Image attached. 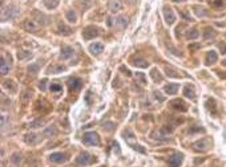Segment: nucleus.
Instances as JSON below:
<instances>
[{"label": "nucleus", "mask_w": 226, "mask_h": 167, "mask_svg": "<svg viewBox=\"0 0 226 167\" xmlns=\"http://www.w3.org/2000/svg\"><path fill=\"white\" fill-rule=\"evenodd\" d=\"M84 143L85 145H89V146H97L100 143V138H98V134L94 133V131H88L84 134V138H83Z\"/></svg>", "instance_id": "obj_1"}, {"label": "nucleus", "mask_w": 226, "mask_h": 167, "mask_svg": "<svg viewBox=\"0 0 226 167\" xmlns=\"http://www.w3.org/2000/svg\"><path fill=\"white\" fill-rule=\"evenodd\" d=\"M164 17H165L166 24H169V25H172L174 21H176V15H174L173 9L168 5L164 7Z\"/></svg>", "instance_id": "obj_2"}, {"label": "nucleus", "mask_w": 226, "mask_h": 167, "mask_svg": "<svg viewBox=\"0 0 226 167\" xmlns=\"http://www.w3.org/2000/svg\"><path fill=\"white\" fill-rule=\"evenodd\" d=\"M92 162V157H90L89 152H81V154H79V157L76 158V163L80 166H87L89 165V163Z\"/></svg>", "instance_id": "obj_3"}, {"label": "nucleus", "mask_w": 226, "mask_h": 167, "mask_svg": "<svg viewBox=\"0 0 226 167\" xmlns=\"http://www.w3.org/2000/svg\"><path fill=\"white\" fill-rule=\"evenodd\" d=\"M23 27L27 32H37L40 29V24H37L35 20H24Z\"/></svg>", "instance_id": "obj_4"}, {"label": "nucleus", "mask_w": 226, "mask_h": 167, "mask_svg": "<svg viewBox=\"0 0 226 167\" xmlns=\"http://www.w3.org/2000/svg\"><path fill=\"white\" fill-rule=\"evenodd\" d=\"M182 161H184V155L180 154V152H177V154H173L172 157L169 158L168 163H169L170 167H180Z\"/></svg>", "instance_id": "obj_5"}, {"label": "nucleus", "mask_w": 226, "mask_h": 167, "mask_svg": "<svg viewBox=\"0 0 226 167\" xmlns=\"http://www.w3.org/2000/svg\"><path fill=\"white\" fill-rule=\"evenodd\" d=\"M97 35H98V31H97V28H94V27H87L83 31L84 40H92L96 37Z\"/></svg>", "instance_id": "obj_6"}, {"label": "nucleus", "mask_w": 226, "mask_h": 167, "mask_svg": "<svg viewBox=\"0 0 226 167\" xmlns=\"http://www.w3.org/2000/svg\"><path fill=\"white\" fill-rule=\"evenodd\" d=\"M130 63H132V65H134V66H137V68H148V65L149 63L145 59H143V57H136V56H133V57H130Z\"/></svg>", "instance_id": "obj_7"}, {"label": "nucleus", "mask_w": 226, "mask_h": 167, "mask_svg": "<svg viewBox=\"0 0 226 167\" xmlns=\"http://www.w3.org/2000/svg\"><path fill=\"white\" fill-rule=\"evenodd\" d=\"M89 52L93 56H98V54H101V52H104V45L101 43H93L89 45Z\"/></svg>", "instance_id": "obj_8"}, {"label": "nucleus", "mask_w": 226, "mask_h": 167, "mask_svg": "<svg viewBox=\"0 0 226 167\" xmlns=\"http://www.w3.org/2000/svg\"><path fill=\"white\" fill-rule=\"evenodd\" d=\"M108 8L111 9L112 12H118V11H121V9H122V3H121V0H109Z\"/></svg>", "instance_id": "obj_9"}, {"label": "nucleus", "mask_w": 226, "mask_h": 167, "mask_svg": "<svg viewBox=\"0 0 226 167\" xmlns=\"http://www.w3.org/2000/svg\"><path fill=\"white\" fill-rule=\"evenodd\" d=\"M67 70V68L64 65H52L47 69V73L48 74H59V73H63V72Z\"/></svg>", "instance_id": "obj_10"}, {"label": "nucleus", "mask_w": 226, "mask_h": 167, "mask_svg": "<svg viewBox=\"0 0 226 167\" xmlns=\"http://www.w3.org/2000/svg\"><path fill=\"white\" fill-rule=\"evenodd\" d=\"M217 60H218V54L216 50H209V52L206 53V65H213V64H216L217 63Z\"/></svg>", "instance_id": "obj_11"}, {"label": "nucleus", "mask_w": 226, "mask_h": 167, "mask_svg": "<svg viewBox=\"0 0 226 167\" xmlns=\"http://www.w3.org/2000/svg\"><path fill=\"white\" fill-rule=\"evenodd\" d=\"M49 159L53 163H63L65 162L67 157H65V154H63V152H53V154L49 155Z\"/></svg>", "instance_id": "obj_12"}, {"label": "nucleus", "mask_w": 226, "mask_h": 167, "mask_svg": "<svg viewBox=\"0 0 226 167\" xmlns=\"http://www.w3.org/2000/svg\"><path fill=\"white\" fill-rule=\"evenodd\" d=\"M81 84L83 82L80 78H71L69 80V84H68L69 90H71V92H76V90H79L81 88Z\"/></svg>", "instance_id": "obj_13"}, {"label": "nucleus", "mask_w": 226, "mask_h": 167, "mask_svg": "<svg viewBox=\"0 0 226 167\" xmlns=\"http://www.w3.org/2000/svg\"><path fill=\"white\" fill-rule=\"evenodd\" d=\"M16 13H17V11L16 9H3V13H2V19L3 21H7V20H11V19H13V17L16 16Z\"/></svg>", "instance_id": "obj_14"}, {"label": "nucleus", "mask_w": 226, "mask_h": 167, "mask_svg": "<svg viewBox=\"0 0 226 167\" xmlns=\"http://www.w3.org/2000/svg\"><path fill=\"white\" fill-rule=\"evenodd\" d=\"M72 56H73V49L68 45H64L63 48H61V59L68 60V59H71Z\"/></svg>", "instance_id": "obj_15"}, {"label": "nucleus", "mask_w": 226, "mask_h": 167, "mask_svg": "<svg viewBox=\"0 0 226 167\" xmlns=\"http://www.w3.org/2000/svg\"><path fill=\"white\" fill-rule=\"evenodd\" d=\"M9 72V64L5 61V56L4 54H2V61H0V73L3 76L8 74Z\"/></svg>", "instance_id": "obj_16"}, {"label": "nucleus", "mask_w": 226, "mask_h": 167, "mask_svg": "<svg viewBox=\"0 0 226 167\" xmlns=\"http://www.w3.org/2000/svg\"><path fill=\"white\" fill-rule=\"evenodd\" d=\"M172 107L173 109H177V110H181V111L188 110L186 104H185L182 100H174V101H172Z\"/></svg>", "instance_id": "obj_17"}, {"label": "nucleus", "mask_w": 226, "mask_h": 167, "mask_svg": "<svg viewBox=\"0 0 226 167\" xmlns=\"http://www.w3.org/2000/svg\"><path fill=\"white\" fill-rule=\"evenodd\" d=\"M207 145H209L207 141L202 139V141H197V142L193 143V147H194V150H197V151H201V150H206Z\"/></svg>", "instance_id": "obj_18"}, {"label": "nucleus", "mask_w": 226, "mask_h": 167, "mask_svg": "<svg viewBox=\"0 0 226 167\" xmlns=\"http://www.w3.org/2000/svg\"><path fill=\"white\" fill-rule=\"evenodd\" d=\"M166 94H169V96H173V94L177 93L178 90V84H169V85H166L165 88H164Z\"/></svg>", "instance_id": "obj_19"}, {"label": "nucleus", "mask_w": 226, "mask_h": 167, "mask_svg": "<svg viewBox=\"0 0 226 167\" xmlns=\"http://www.w3.org/2000/svg\"><path fill=\"white\" fill-rule=\"evenodd\" d=\"M209 4L216 9H221L226 7V0H209Z\"/></svg>", "instance_id": "obj_20"}, {"label": "nucleus", "mask_w": 226, "mask_h": 167, "mask_svg": "<svg viewBox=\"0 0 226 167\" xmlns=\"http://www.w3.org/2000/svg\"><path fill=\"white\" fill-rule=\"evenodd\" d=\"M122 137L125 138V141H126V142L129 143V146H130V145L133 143L132 141L134 139V134H133V131H132V130H130V129H126V130H124V131H122Z\"/></svg>", "instance_id": "obj_21"}, {"label": "nucleus", "mask_w": 226, "mask_h": 167, "mask_svg": "<svg viewBox=\"0 0 226 167\" xmlns=\"http://www.w3.org/2000/svg\"><path fill=\"white\" fill-rule=\"evenodd\" d=\"M11 162L13 163V165L19 166L21 162H23V157H21L20 152H13L12 155H11Z\"/></svg>", "instance_id": "obj_22"}, {"label": "nucleus", "mask_w": 226, "mask_h": 167, "mask_svg": "<svg viewBox=\"0 0 226 167\" xmlns=\"http://www.w3.org/2000/svg\"><path fill=\"white\" fill-rule=\"evenodd\" d=\"M24 141L27 145H35L36 143V134L35 133H28L24 135Z\"/></svg>", "instance_id": "obj_23"}, {"label": "nucleus", "mask_w": 226, "mask_h": 167, "mask_svg": "<svg viewBox=\"0 0 226 167\" xmlns=\"http://www.w3.org/2000/svg\"><path fill=\"white\" fill-rule=\"evenodd\" d=\"M150 77L153 78V81H154V82H161V81H162V74L160 73L157 69H152Z\"/></svg>", "instance_id": "obj_24"}, {"label": "nucleus", "mask_w": 226, "mask_h": 167, "mask_svg": "<svg viewBox=\"0 0 226 167\" xmlns=\"http://www.w3.org/2000/svg\"><path fill=\"white\" fill-rule=\"evenodd\" d=\"M184 94H185V97H188V98H194V97H196L194 88H193V86H185V88H184Z\"/></svg>", "instance_id": "obj_25"}, {"label": "nucleus", "mask_w": 226, "mask_h": 167, "mask_svg": "<svg viewBox=\"0 0 226 167\" xmlns=\"http://www.w3.org/2000/svg\"><path fill=\"white\" fill-rule=\"evenodd\" d=\"M59 3H60V0H44V5L49 9L56 8V7L59 5Z\"/></svg>", "instance_id": "obj_26"}, {"label": "nucleus", "mask_w": 226, "mask_h": 167, "mask_svg": "<svg viewBox=\"0 0 226 167\" xmlns=\"http://www.w3.org/2000/svg\"><path fill=\"white\" fill-rule=\"evenodd\" d=\"M198 36H200V32L196 29H189L188 32H186V37L189 39V40H197L198 39Z\"/></svg>", "instance_id": "obj_27"}, {"label": "nucleus", "mask_w": 226, "mask_h": 167, "mask_svg": "<svg viewBox=\"0 0 226 167\" xmlns=\"http://www.w3.org/2000/svg\"><path fill=\"white\" fill-rule=\"evenodd\" d=\"M65 16H67V20L69 21V23H76V21H77V16H76V13L72 9L71 11H67Z\"/></svg>", "instance_id": "obj_28"}, {"label": "nucleus", "mask_w": 226, "mask_h": 167, "mask_svg": "<svg viewBox=\"0 0 226 167\" xmlns=\"http://www.w3.org/2000/svg\"><path fill=\"white\" fill-rule=\"evenodd\" d=\"M57 134V130L55 126H48L45 130H44V135L45 137H52V135H56Z\"/></svg>", "instance_id": "obj_29"}, {"label": "nucleus", "mask_w": 226, "mask_h": 167, "mask_svg": "<svg viewBox=\"0 0 226 167\" xmlns=\"http://www.w3.org/2000/svg\"><path fill=\"white\" fill-rule=\"evenodd\" d=\"M193 9H194V12H196V15L197 16H206L207 15V12L205 11V8H202V7H200V5H194L193 7Z\"/></svg>", "instance_id": "obj_30"}, {"label": "nucleus", "mask_w": 226, "mask_h": 167, "mask_svg": "<svg viewBox=\"0 0 226 167\" xmlns=\"http://www.w3.org/2000/svg\"><path fill=\"white\" fill-rule=\"evenodd\" d=\"M207 107H209V110L211 111L213 114L217 113V106H216V101L214 100H207Z\"/></svg>", "instance_id": "obj_31"}, {"label": "nucleus", "mask_w": 226, "mask_h": 167, "mask_svg": "<svg viewBox=\"0 0 226 167\" xmlns=\"http://www.w3.org/2000/svg\"><path fill=\"white\" fill-rule=\"evenodd\" d=\"M39 64H31L30 66H28V72H30V74H36V73H39Z\"/></svg>", "instance_id": "obj_32"}, {"label": "nucleus", "mask_w": 226, "mask_h": 167, "mask_svg": "<svg viewBox=\"0 0 226 167\" xmlns=\"http://www.w3.org/2000/svg\"><path fill=\"white\" fill-rule=\"evenodd\" d=\"M31 94H32V93L30 92V90H25V92H24L23 94H21V101H23V104H24V105H27V104H28Z\"/></svg>", "instance_id": "obj_33"}, {"label": "nucleus", "mask_w": 226, "mask_h": 167, "mask_svg": "<svg viewBox=\"0 0 226 167\" xmlns=\"http://www.w3.org/2000/svg\"><path fill=\"white\" fill-rule=\"evenodd\" d=\"M116 23L118 24V27H120V28H124L126 24H128V19H126V17H124V16H121V17H118Z\"/></svg>", "instance_id": "obj_34"}, {"label": "nucleus", "mask_w": 226, "mask_h": 167, "mask_svg": "<svg viewBox=\"0 0 226 167\" xmlns=\"http://www.w3.org/2000/svg\"><path fill=\"white\" fill-rule=\"evenodd\" d=\"M59 29L61 33H64V35H71V28H68V27H65V25L63 23H60L59 24Z\"/></svg>", "instance_id": "obj_35"}, {"label": "nucleus", "mask_w": 226, "mask_h": 167, "mask_svg": "<svg viewBox=\"0 0 226 167\" xmlns=\"http://www.w3.org/2000/svg\"><path fill=\"white\" fill-rule=\"evenodd\" d=\"M51 90H52L53 93H57V92H61L63 90V86L60 85V84H51Z\"/></svg>", "instance_id": "obj_36"}, {"label": "nucleus", "mask_w": 226, "mask_h": 167, "mask_svg": "<svg viewBox=\"0 0 226 167\" xmlns=\"http://www.w3.org/2000/svg\"><path fill=\"white\" fill-rule=\"evenodd\" d=\"M213 29H211V28H206L205 31H203V39L205 40H209L210 37H213Z\"/></svg>", "instance_id": "obj_37"}, {"label": "nucleus", "mask_w": 226, "mask_h": 167, "mask_svg": "<svg viewBox=\"0 0 226 167\" xmlns=\"http://www.w3.org/2000/svg\"><path fill=\"white\" fill-rule=\"evenodd\" d=\"M30 56H31V52H27V50H21V52L17 53V59L19 60H24Z\"/></svg>", "instance_id": "obj_38"}, {"label": "nucleus", "mask_w": 226, "mask_h": 167, "mask_svg": "<svg viewBox=\"0 0 226 167\" xmlns=\"http://www.w3.org/2000/svg\"><path fill=\"white\" fill-rule=\"evenodd\" d=\"M165 72H166V74L169 76V77H180V74H177V72L176 70H173V69H170V68H165Z\"/></svg>", "instance_id": "obj_39"}, {"label": "nucleus", "mask_w": 226, "mask_h": 167, "mask_svg": "<svg viewBox=\"0 0 226 167\" xmlns=\"http://www.w3.org/2000/svg\"><path fill=\"white\" fill-rule=\"evenodd\" d=\"M136 78H137L141 84H143V85H145V84H147V77H145L144 73H136Z\"/></svg>", "instance_id": "obj_40"}, {"label": "nucleus", "mask_w": 226, "mask_h": 167, "mask_svg": "<svg viewBox=\"0 0 226 167\" xmlns=\"http://www.w3.org/2000/svg\"><path fill=\"white\" fill-rule=\"evenodd\" d=\"M43 123H44V121H43V119H37V121H34V122L30 123V128H34V129H35V128H40Z\"/></svg>", "instance_id": "obj_41"}, {"label": "nucleus", "mask_w": 226, "mask_h": 167, "mask_svg": "<svg viewBox=\"0 0 226 167\" xmlns=\"http://www.w3.org/2000/svg\"><path fill=\"white\" fill-rule=\"evenodd\" d=\"M130 147H133L136 151H140V152H145V148H143V146H140V145H137V143H133V145H130Z\"/></svg>", "instance_id": "obj_42"}, {"label": "nucleus", "mask_w": 226, "mask_h": 167, "mask_svg": "<svg viewBox=\"0 0 226 167\" xmlns=\"http://www.w3.org/2000/svg\"><path fill=\"white\" fill-rule=\"evenodd\" d=\"M47 78H44L43 80V81H40V84H39V88H40V90H43V92H44V90L47 89Z\"/></svg>", "instance_id": "obj_43"}, {"label": "nucleus", "mask_w": 226, "mask_h": 167, "mask_svg": "<svg viewBox=\"0 0 226 167\" xmlns=\"http://www.w3.org/2000/svg\"><path fill=\"white\" fill-rule=\"evenodd\" d=\"M12 84H13L12 81H5V84H4V86H5V88H8V89L11 88V90H12V92H15V90H16V88H15V86H13V85H12Z\"/></svg>", "instance_id": "obj_44"}, {"label": "nucleus", "mask_w": 226, "mask_h": 167, "mask_svg": "<svg viewBox=\"0 0 226 167\" xmlns=\"http://www.w3.org/2000/svg\"><path fill=\"white\" fill-rule=\"evenodd\" d=\"M160 94H161L160 92H154V97H156V98H157V100L160 101V102H164V100H165V98H164L162 96H160Z\"/></svg>", "instance_id": "obj_45"}, {"label": "nucleus", "mask_w": 226, "mask_h": 167, "mask_svg": "<svg viewBox=\"0 0 226 167\" xmlns=\"http://www.w3.org/2000/svg\"><path fill=\"white\" fill-rule=\"evenodd\" d=\"M120 70H122L126 76H132V73H130V70H129V69H126L125 66H121V68H120Z\"/></svg>", "instance_id": "obj_46"}, {"label": "nucleus", "mask_w": 226, "mask_h": 167, "mask_svg": "<svg viewBox=\"0 0 226 167\" xmlns=\"http://www.w3.org/2000/svg\"><path fill=\"white\" fill-rule=\"evenodd\" d=\"M201 48V44H194V45H189V49L190 50H196V49H200Z\"/></svg>", "instance_id": "obj_47"}, {"label": "nucleus", "mask_w": 226, "mask_h": 167, "mask_svg": "<svg viewBox=\"0 0 226 167\" xmlns=\"http://www.w3.org/2000/svg\"><path fill=\"white\" fill-rule=\"evenodd\" d=\"M112 146H113V148H115V151H117V154H120V148H118V143H117V142H113V143H112Z\"/></svg>", "instance_id": "obj_48"}, {"label": "nucleus", "mask_w": 226, "mask_h": 167, "mask_svg": "<svg viewBox=\"0 0 226 167\" xmlns=\"http://www.w3.org/2000/svg\"><path fill=\"white\" fill-rule=\"evenodd\" d=\"M181 15H182V17H184V19H185V20H188V21H190V20H192V17H190V16H189V15H188V13H186V12H182V13H181Z\"/></svg>", "instance_id": "obj_49"}, {"label": "nucleus", "mask_w": 226, "mask_h": 167, "mask_svg": "<svg viewBox=\"0 0 226 167\" xmlns=\"http://www.w3.org/2000/svg\"><path fill=\"white\" fill-rule=\"evenodd\" d=\"M5 128V114H2V129Z\"/></svg>", "instance_id": "obj_50"}, {"label": "nucleus", "mask_w": 226, "mask_h": 167, "mask_svg": "<svg viewBox=\"0 0 226 167\" xmlns=\"http://www.w3.org/2000/svg\"><path fill=\"white\" fill-rule=\"evenodd\" d=\"M221 52L226 53V44H225V43H224V44H221Z\"/></svg>", "instance_id": "obj_51"}, {"label": "nucleus", "mask_w": 226, "mask_h": 167, "mask_svg": "<svg viewBox=\"0 0 226 167\" xmlns=\"http://www.w3.org/2000/svg\"><path fill=\"white\" fill-rule=\"evenodd\" d=\"M172 2H174V3H182V2H185V0H172Z\"/></svg>", "instance_id": "obj_52"}, {"label": "nucleus", "mask_w": 226, "mask_h": 167, "mask_svg": "<svg viewBox=\"0 0 226 167\" xmlns=\"http://www.w3.org/2000/svg\"><path fill=\"white\" fill-rule=\"evenodd\" d=\"M222 65H225V66H226V60H224V61H222Z\"/></svg>", "instance_id": "obj_53"}]
</instances>
